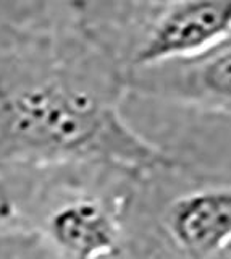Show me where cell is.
Masks as SVG:
<instances>
[{
	"label": "cell",
	"mask_w": 231,
	"mask_h": 259,
	"mask_svg": "<svg viewBox=\"0 0 231 259\" xmlns=\"http://www.w3.org/2000/svg\"><path fill=\"white\" fill-rule=\"evenodd\" d=\"M128 79L75 0H0V164L103 159L175 165L123 118Z\"/></svg>",
	"instance_id": "obj_1"
},
{
	"label": "cell",
	"mask_w": 231,
	"mask_h": 259,
	"mask_svg": "<svg viewBox=\"0 0 231 259\" xmlns=\"http://www.w3.org/2000/svg\"><path fill=\"white\" fill-rule=\"evenodd\" d=\"M91 34L130 75L189 59L231 34V0H75Z\"/></svg>",
	"instance_id": "obj_2"
},
{
	"label": "cell",
	"mask_w": 231,
	"mask_h": 259,
	"mask_svg": "<svg viewBox=\"0 0 231 259\" xmlns=\"http://www.w3.org/2000/svg\"><path fill=\"white\" fill-rule=\"evenodd\" d=\"M128 96L231 120V34L199 55L133 73Z\"/></svg>",
	"instance_id": "obj_3"
},
{
	"label": "cell",
	"mask_w": 231,
	"mask_h": 259,
	"mask_svg": "<svg viewBox=\"0 0 231 259\" xmlns=\"http://www.w3.org/2000/svg\"><path fill=\"white\" fill-rule=\"evenodd\" d=\"M173 248L188 259H210L231 245V183L189 190L163 219Z\"/></svg>",
	"instance_id": "obj_4"
},
{
	"label": "cell",
	"mask_w": 231,
	"mask_h": 259,
	"mask_svg": "<svg viewBox=\"0 0 231 259\" xmlns=\"http://www.w3.org/2000/svg\"><path fill=\"white\" fill-rule=\"evenodd\" d=\"M53 240L76 259H111L120 253V229L113 215L92 199L73 201L53 214Z\"/></svg>",
	"instance_id": "obj_5"
}]
</instances>
